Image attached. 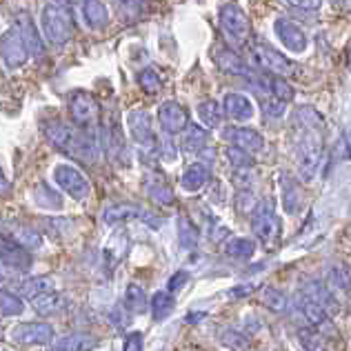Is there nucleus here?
Segmentation results:
<instances>
[{"instance_id":"1","label":"nucleus","mask_w":351,"mask_h":351,"mask_svg":"<svg viewBox=\"0 0 351 351\" xmlns=\"http://www.w3.org/2000/svg\"><path fill=\"white\" fill-rule=\"evenodd\" d=\"M298 138H295V169L304 182L316 180L318 169L322 167L325 158V141H322V127H298Z\"/></svg>"},{"instance_id":"2","label":"nucleus","mask_w":351,"mask_h":351,"mask_svg":"<svg viewBox=\"0 0 351 351\" xmlns=\"http://www.w3.org/2000/svg\"><path fill=\"white\" fill-rule=\"evenodd\" d=\"M40 25L53 47H62L67 45L73 36V9L69 3H47L43 7Z\"/></svg>"},{"instance_id":"3","label":"nucleus","mask_w":351,"mask_h":351,"mask_svg":"<svg viewBox=\"0 0 351 351\" xmlns=\"http://www.w3.org/2000/svg\"><path fill=\"white\" fill-rule=\"evenodd\" d=\"M247 51H249V58H252V67L269 73V76L285 78V76H291V73L295 71L293 60H289L285 53H280L278 49L271 47V45L263 38L249 40Z\"/></svg>"},{"instance_id":"4","label":"nucleus","mask_w":351,"mask_h":351,"mask_svg":"<svg viewBox=\"0 0 351 351\" xmlns=\"http://www.w3.org/2000/svg\"><path fill=\"white\" fill-rule=\"evenodd\" d=\"M252 234L263 247H271L274 243H278L280 220L278 214H276L274 198H263L252 211Z\"/></svg>"},{"instance_id":"5","label":"nucleus","mask_w":351,"mask_h":351,"mask_svg":"<svg viewBox=\"0 0 351 351\" xmlns=\"http://www.w3.org/2000/svg\"><path fill=\"white\" fill-rule=\"evenodd\" d=\"M220 27L229 40L240 47H247L249 38H252V23H249V16L245 14L243 7H238L236 3H227L220 7Z\"/></svg>"},{"instance_id":"6","label":"nucleus","mask_w":351,"mask_h":351,"mask_svg":"<svg viewBox=\"0 0 351 351\" xmlns=\"http://www.w3.org/2000/svg\"><path fill=\"white\" fill-rule=\"evenodd\" d=\"M53 182L64 193H69L73 200H85L91 191V184L85 178V173L73 167V165H58L53 169Z\"/></svg>"},{"instance_id":"7","label":"nucleus","mask_w":351,"mask_h":351,"mask_svg":"<svg viewBox=\"0 0 351 351\" xmlns=\"http://www.w3.org/2000/svg\"><path fill=\"white\" fill-rule=\"evenodd\" d=\"M29 56H32V53H29V49H27L25 38L21 36V32H18L16 27L12 25L3 34V38H0V58H3L5 67H9V69L23 67Z\"/></svg>"},{"instance_id":"8","label":"nucleus","mask_w":351,"mask_h":351,"mask_svg":"<svg viewBox=\"0 0 351 351\" xmlns=\"http://www.w3.org/2000/svg\"><path fill=\"white\" fill-rule=\"evenodd\" d=\"M274 34L278 43L282 45L285 49H289L291 53H302L307 49V34L300 29V25L293 21V18H285V16H278L274 21Z\"/></svg>"},{"instance_id":"9","label":"nucleus","mask_w":351,"mask_h":351,"mask_svg":"<svg viewBox=\"0 0 351 351\" xmlns=\"http://www.w3.org/2000/svg\"><path fill=\"white\" fill-rule=\"evenodd\" d=\"M69 116L73 120V125L78 129H91V123L96 120L98 116V103L96 98L87 94V91H71L69 94Z\"/></svg>"},{"instance_id":"10","label":"nucleus","mask_w":351,"mask_h":351,"mask_svg":"<svg viewBox=\"0 0 351 351\" xmlns=\"http://www.w3.org/2000/svg\"><path fill=\"white\" fill-rule=\"evenodd\" d=\"M223 138L229 143L243 149L247 154H263L267 141L261 132H256L252 127H240V125H232V127H223Z\"/></svg>"},{"instance_id":"11","label":"nucleus","mask_w":351,"mask_h":351,"mask_svg":"<svg viewBox=\"0 0 351 351\" xmlns=\"http://www.w3.org/2000/svg\"><path fill=\"white\" fill-rule=\"evenodd\" d=\"M158 123L162 129V136H176L189 127V114L180 103L167 100V103L158 107Z\"/></svg>"},{"instance_id":"12","label":"nucleus","mask_w":351,"mask_h":351,"mask_svg":"<svg viewBox=\"0 0 351 351\" xmlns=\"http://www.w3.org/2000/svg\"><path fill=\"white\" fill-rule=\"evenodd\" d=\"M127 127H129V134H132V138L138 145L156 149L154 120H152L149 112H145V109H132L127 116Z\"/></svg>"},{"instance_id":"13","label":"nucleus","mask_w":351,"mask_h":351,"mask_svg":"<svg viewBox=\"0 0 351 351\" xmlns=\"http://www.w3.org/2000/svg\"><path fill=\"white\" fill-rule=\"evenodd\" d=\"M12 338L18 345L32 347V345H49L53 343V329L47 322H25V325H18L12 331Z\"/></svg>"},{"instance_id":"14","label":"nucleus","mask_w":351,"mask_h":351,"mask_svg":"<svg viewBox=\"0 0 351 351\" xmlns=\"http://www.w3.org/2000/svg\"><path fill=\"white\" fill-rule=\"evenodd\" d=\"M278 187H280V200H282L285 214H289V216L300 214V209H302V189H300L298 180H295L289 171H282L278 176Z\"/></svg>"},{"instance_id":"15","label":"nucleus","mask_w":351,"mask_h":351,"mask_svg":"<svg viewBox=\"0 0 351 351\" xmlns=\"http://www.w3.org/2000/svg\"><path fill=\"white\" fill-rule=\"evenodd\" d=\"M300 291L304 293V295H309V298L313 300V302H318L322 309H325V313L327 316H336V313L340 311V302L336 300V295H334V291H331L329 287H327V282H322V280H307L300 287Z\"/></svg>"},{"instance_id":"16","label":"nucleus","mask_w":351,"mask_h":351,"mask_svg":"<svg viewBox=\"0 0 351 351\" xmlns=\"http://www.w3.org/2000/svg\"><path fill=\"white\" fill-rule=\"evenodd\" d=\"M295 309L300 311V316L304 318V322H307L309 327L313 329H327V325H331L329 316L325 313V309L320 307L318 302H313L309 295H304L302 291L295 293Z\"/></svg>"},{"instance_id":"17","label":"nucleus","mask_w":351,"mask_h":351,"mask_svg":"<svg viewBox=\"0 0 351 351\" xmlns=\"http://www.w3.org/2000/svg\"><path fill=\"white\" fill-rule=\"evenodd\" d=\"M223 112H225V116L236 120V123H247V120L254 118L256 107H254V103L245 94L229 91V94L223 98Z\"/></svg>"},{"instance_id":"18","label":"nucleus","mask_w":351,"mask_h":351,"mask_svg":"<svg viewBox=\"0 0 351 351\" xmlns=\"http://www.w3.org/2000/svg\"><path fill=\"white\" fill-rule=\"evenodd\" d=\"M14 289H16L14 293L21 295V298L36 300L45 293L56 291V280L49 278V276H29V278H23L21 282H18Z\"/></svg>"},{"instance_id":"19","label":"nucleus","mask_w":351,"mask_h":351,"mask_svg":"<svg viewBox=\"0 0 351 351\" xmlns=\"http://www.w3.org/2000/svg\"><path fill=\"white\" fill-rule=\"evenodd\" d=\"M16 29L21 32V36L25 38V43H27V49H29V53L32 56H36V58H40L43 53H45V43H43V38H40V34H38V25L34 23V18L27 14V12H23L21 16L16 18Z\"/></svg>"},{"instance_id":"20","label":"nucleus","mask_w":351,"mask_h":351,"mask_svg":"<svg viewBox=\"0 0 351 351\" xmlns=\"http://www.w3.org/2000/svg\"><path fill=\"white\" fill-rule=\"evenodd\" d=\"M145 191L158 205H171L173 202V189L160 171H149L145 176Z\"/></svg>"},{"instance_id":"21","label":"nucleus","mask_w":351,"mask_h":351,"mask_svg":"<svg viewBox=\"0 0 351 351\" xmlns=\"http://www.w3.org/2000/svg\"><path fill=\"white\" fill-rule=\"evenodd\" d=\"M211 182V167L205 162H193L189 165L187 169H184L182 178H180V184L184 191H200L202 187H207V184Z\"/></svg>"},{"instance_id":"22","label":"nucleus","mask_w":351,"mask_h":351,"mask_svg":"<svg viewBox=\"0 0 351 351\" xmlns=\"http://www.w3.org/2000/svg\"><path fill=\"white\" fill-rule=\"evenodd\" d=\"M145 216V211L132 205V202H114V205H107L103 209V223L105 225H118V223H127V220L141 218Z\"/></svg>"},{"instance_id":"23","label":"nucleus","mask_w":351,"mask_h":351,"mask_svg":"<svg viewBox=\"0 0 351 351\" xmlns=\"http://www.w3.org/2000/svg\"><path fill=\"white\" fill-rule=\"evenodd\" d=\"M214 58H216L218 67L223 69L225 73H229V76H234V78H243L245 71L249 69V62H245L234 49H229V47H218L216 53H214Z\"/></svg>"},{"instance_id":"24","label":"nucleus","mask_w":351,"mask_h":351,"mask_svg":"<svg viewBox=\"0 0 351 351\" xmlns=\"http://www.w3.org/2000/svg\"><path fill=\"white\" fill-rule=\"evenodd\" d=\"M43 132L53 147H58L60 152H64V147L69 145L73 134H76V127H71L67 123H62V120L53 118V120H47V123H43Z\"/></svg>"},{"instance_id":"25","label":"nucleus","mask_w":351,"mask_h":351,"mask_svg":"<svg viewBox=\"0 0 351 351\" xmlns=\"http://www.w3.org/2000/svg\"><path fill=\"white\" fill-rule=\"evenodd\" d=\"M209 147V132L202 125H189L182 132V152L200 154Z\"/></svg>"},{"instance_id":"26","label":"nucleus","mask_w":351,"mask_h":351,"mask_svg":"<svg viewBox=\"0 0 351 351\" xmlns=\"http://www.w3.org/2000/svg\"><path fill=\"white\" fill-rule=\"evenodd\" d=\"M0 261L21 267V269H27L32 263V258L21 245H16L14 240H9L7 236H0Z\"/></svg>"},{"instance_id":"27","label":"nucleus","mask_w":351,"mask_h":351,"mask_svg":"<svg viewBox=\"0 0 351 351\" xmlns=\"http://www.w3.org/2000/svg\"><path fill=\"white\" fill-rule=\"evenodd\" d=\"M295 338H298V343L304 351H329L327 336L320 334V331L313 327H298Z\"/></svg>"},{"instance_id":"28","label":"nucleus","mask_w":351,"mask_h":351,"mask_svg":"<svg viewBox=\"0 0 351 351\" xmlns=\"http://www.w3.org/2000/svg\"><path fill=\"white\" fill-rule=\"evenodd\" d=\"M327 287L334 291H340V293H345V295H351V276L347 274V267L345 265H340V263H334V265H329V269H327Z\"/></svg>"},{"instance_id":"29","label":"nucleus","mask_w":351,"mask_h":351,"mask_svg":"<svg viewBox=\"0 0 351 351\" xmlns=\"http://www.w3.org/2000/svg\"><path fill=\"white\" fill-rule=\"evenodd\" d=\"M223 105L218 103V100H205V103L198 105V118L200 123L205 125V129L209 132V129H220V125H223Z\"/></svg>"},{"instance_id":"30","label":"nucleus","mask_w":351,"mask_h":351,"mask_svg":"<svg viewBox=\"0 0 351 351\" xmlns=\"http://www.w3.org/2000/svg\"><path fill=\"white\" fill-rule=\"evenodd\" d=\"M80 14L89 29H103V27L109 23V12L103 3H82Z\"/></svg>"},{"instance_id":"31","label":"nucleus","mask_w":351,"mask_h":351,"mask_svg":"<svg viewBox=\"0 0 351 351\" xmlns=\"http://www.w3.org/2000/svg\"><path fill=\"white\" fill-rule=\"evenodd\" d=\"M227 258H232L236 263H247L252 261L256 254V243L249 238H232L225 247Z\"/></svg>"},{"instance_id":"32","label":"nucleus","mask_w":351,"mask_h":351,"mask_svg":"<svg viewBox=\"0 0 351 351\" xmlns=\"http://www.w3.org/2000/svg\"><path fill=\"white\" fill-rule=\"evenodd\" d=\"M7 238L14 240L16 245H21L25 252L27 249H36L40 247V234L36 229L27 227V225H14L12 229L7 232Z\"/></svg>"},{"instance_id":"33","label":"nucleus","mask_w":351,"mask_h":351,"mask_svg":"<svg viewBox=\"0 0 351 351\" xmlns=\"http://www.w3.org/2000/svg\"><path fill=\"white\" fill-rule=\"evenodd\" d=\"M96 338L94 336H87V334H69V336H62L58 338L56 349L58 351H91L96 349Z\"/></svg>"},{"instance_id":"34","label":"nucleus","mask_w":351,"mask_h":351,"mask_svg":"<svg viewBox=\"0 0 351 351\" xmlns=\"http://www.w3.org/2000/svg\"><path fill=\"white\" fill-rule=\"evenodd\" d=\"M261 300L267 309H271L276 313H285L289 307V295L278 287H271V285H267V287L263 289Z\"/></svg>"},{"instance_id":"35","label":"nucleus","mask_w":351,"mask_h":351,"mask_svg":"<svg viewBox=\"0 0 351 351\" xmlns=\"http://www.w3.org/2000/svg\"><path fill=\"white\" fill-rule=\"evenodd\" d=\"M125 309L132 313H143L147 309V293L143 289V285L129 282L125 289Z\"/></svg>"},{"instance_id":"36","label":"nucleus","mask_w":351,"mask_h":351,"mask_svg":"<svg viewBox=\"0 0 351 351\" xmlns=\"http://www.w3.org/2000/svg\"><path fill=\"white\" fill-rule=\"evenodd\" d=\"M178 240H180V247L191 252V249H196L198 243H200V232L198 227L191 223L189 218L180 216L178 218Z\"/></svg>"},{"instance_id":"37","label":"nucleus","mask_w":351,"mask_h":351,"mask_svg":"<svg viewBox=\"0 0 351 351\" xmlns=\"http://www.w3.org/2000/svg\"><path fill=\"white\" fill-rule=\"evenodd\" d=\"M32 304H34L36 313H40V316H53V313H58L62 309L64 300L58 291H51V293H45L40 298L32 300Z\"/></svg>"},{"instance_id":"38","label":"nucleus","mask_w":351,"mask_h":351,"mask_svg":"<svg viewBox=\"0 0 351 351\" xmlns=\"http://www.w3.org/2000/svg\"><path fill=\"white\" fill-rule=\"evenodd\" d=\"M173 307H176V300H173V295L169 291L154 293V298H152V316H154V320H165L173 311Z\"/></svg>"},{"instance_id":"39","label":"nucleus","mask_w":351,"mask_h":351,"mask_svg":"<svg viewBox=\"0 0 351 351\" xmlns=\"http://www.w3.org/2000/svg\"><path fill=\"white\" fill-rule=\"evenodd\" d=\"M220 340H223L225 347L234 349V351H247L249 347H252L249 336L243 329H236V327H227V329L220 331Z\"/></svg>"},{"instance_id":"40","label":"nucleus","mask_w":351,"mask_h":351,"mask_svg":"<svg viewBox=\"0 0 351 351\" xmlns=\"http://www.w3.org/2000/svg\"><path fill=\"white\" fill-rule=\"evenodd\" d=\"M36 205L38 207H45V209H60L62 207V198H60V193L49 187V184H38L36 187Z\"/></svg>"},{"instance_id":"41","label":"nucleus","mask_w":351,"mask_h":351,"mask_svg":"<svg viewBox=\"0 0 351 351\" xmlns=\"http://www.w3.org/2000/svg\"><path fill=\"white\" fill-rule=\"evenodd\" d=\"M25 309L23 298L9 289H0V316H21Z\"/></svg>"},{"instance_id":"42","label":"nucleus","mask_w":351,"mask_h":351,"mask_svg":"<svg viewBox=\"0 0 351 351\" xmlns=\"http://www.w3.org/2000/svg\"><path fill=\"white\" fill-rule=\"evenodd\" d=\"M225 156H227L229 165H232L236 171H252L254 169V156L243 152V149H238V147H234V145L227 147Z\"/></svg>"},{"instance_id":"43","label":"nucleus","mask_w":351,"mask_h":351,"mask_svg":"<svg viewBox=\"0 0 351 351\" xmlns=\"http://www.w3.org/2000/svg\"><path fill=\"white\" fill-rule=\"evenodd\" d=\"M293 94H295L293 87L285 78L269 76V98H276V100H280V103L287 105L293 100Z\"/></svg>"},{"instance_id":"44","label":"nucleus","mask_w":351,"mask_h":351,"mask_svg":"<svg viewBox=\"0 0 351 351\" xmlns=\"http://www.w3.org/2000/svg\"><path fill=\"white\" fill-rule=\"evenodd\" d=\"M285 7H287V12L293 16V21L295 18H313V16H318L320 12V5L318 0H295V3H282Z\"/></svg>"},{"instance_id":"45","label":"nucleus","mask_w":351,"mask_h":351,"mask_svg":"<svg viewBox=\"0 0 351 351\" xmlns=\"http://www.w3.org/2000/svg\"><path fill=\"white\" fill-rule=\"evenodd\" d=\"M138 85H141V89L145 91V94L156 96L162 89V78L158 76V71H156L154 67H147L138 73Z\"/></svg>"},{"instance_id":"46","label":"nucleus","mask_w":351,"mask_h":351,"mask_svg":"<svg viewBox=\"0 0 351 351\" xmlns=\"http://www.w3.org/2000/svg\"><path fill=\"white\" fill-rule=\"evenodd\" d=\"M23 271L25 269H21V267L0 261V285H14L16 287V285L23 280Z\"/></svg>"},{"instance_id":"47","label":"nucleus","mask_w":351,"mask_h":351,"mask_svg":"<svg viewBox=\"0 0 351 351\" xmlns=\"http://www.w3.org/2000/svg\"><path fill=\"white\" fill-rule=\"evenodd\" d=\"M263 109H265V116L267 118H282L287 105L280 103V100H276V98H265L263 100Z\"/></svg>"},{"instance_id":"48","label":"nucleus","mask_w":351,"mask_h":351,"mask_svg":"<svg viewBox=\"0 0 351 351\" xmlns=\"http://www.w3.org/2000/svg\"><path fill=\"white\" fill-rule=\"evenodd\" d=\"M143 334L141 331H129L125 336V345H123V351H143L145 349V343H143Z\"/></svg>"},{"instance_id":"49","label":"nucleus","mask_w":351,"mask_h":351,"mask_svg":"<svg viewBox=\"0 0 351 351\" xmlns=\"http://www.w3.org/2000/svg\"><path fill=\"white\" fill-rule=\"evenodd\" d=\"M187 282H189V274H187V271H176V274L171 276V278H169V282H167V291H169V293L180 291Z\"/></svg>"},{"instance_id":"50","label":"nucleus","mask_w":351,"mask_h":351,"mask_svg":"<svg viewBox=\"0 0 351 351\" xmlns=\"http://www.w3.org/2000/svg\"><path fill=\"white\" fill-rule=\"evenodd\" d=\"M254 289H252V285H240V287H234L232 291H229V295H234V298H243V295H249Z\"/></svg>"},{"instance_id":"51","label":"nucleus","mask_w":351,"mask_h":351,"mask_svg":"<svg viewBox=\"0 0 351 351\" xmlns=\"http://www.w3.org/2000/svg\"><path fill=\"white\" fill-rule=\"evenodd\" d=\"M7 191H9V180H7L5 171L0 169V193H7Z\"/></svg>"},{"instance_id":"52","label":"nucleus","mask_w":351,"mask_h":351,"mask_svg":"<svg viewBox=\"0 0 351 351\" xmlns=\"http://www.w3.org/2000/svg\"><path fill=\"white\" fill-rule=\"evenodd\" d=\"M345 152H347V156L351 158V129L345 134Z\"/></svg>"}]
</instances>
